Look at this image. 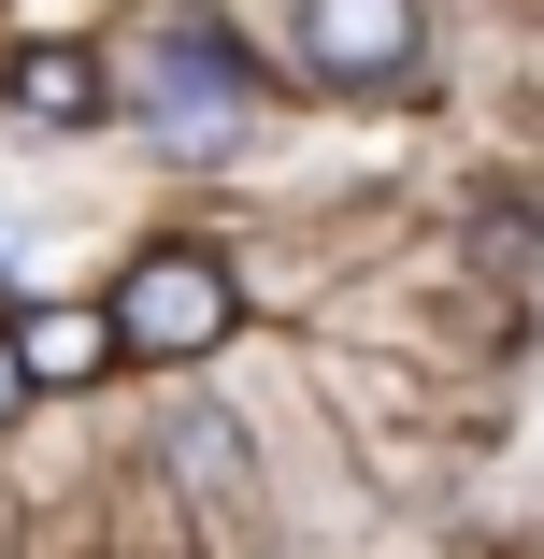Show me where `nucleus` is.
Wrapping results in <instances>:
<instances>
[{
	"mask_svg": "<svg viewBox=\"0 0 544 559\" xmlns=\"http://www.w3.org/2000/svg\"><path fill=\"white\" fill-rule=\"evenodd\" d=\"M116 116H144L158 158H230L244 116H258V58L186 15V0H144V29H130V72H116Z\"/></svg>",
	"mask_w": 544,
	"mask_h": 559,
	"instance_id": "obj_1",
	"label": "nucleus"
},
{
	"mask_svg": "<svg viewBox=\"0 0 544 559\" xmlns=\"http://www.w3.org/2000/svg\"><path fill=\"white\" fill-rule=\"evenodd\" d=\"M301 72L401 100V86H430V15L415 0H301Z\"/></svg>",
	"mask_w": 544,
	"mask_h": 559,
	"instance_id": "obj_3",
	"label": "nucleus"
},
{
	"mask_svg": "<svg viewBox=\"0 0 544 559\" xmlns=\"http://www.w3.org/2000/svg\"><path fill=\"white\" fill-rule=\"evenodd\" d=\"M0 100H15V130H100L116 116V58L100 44H15L0 58Z\"/></svg>",
	"mask_w": 544,
	"mask_h": 559,
	"instance_id": "obj_4",
	"label": "nucleus"
},
{
	"mask_svg": "<svg viewBox=\"0 0 544 559\" xmlns=\"http://www.w3.org/2000/svg\"><path fill=\"white\" fill-rule=\"evenodd\" d=\"M172 474H186L201 502H258V474H244V430H230V416H172Z\"/></svg>",
	"mask_w": 544,
	"mask_h": 559,
	"instance_id": "obj_6",
	"label": "nucleus"
},
{
	"mask_svg": "<svg viewBox=\"0 0 544 559\" xmlns=\"http://www.w3.org/2000/svg\"><path fill=\"white\" fill-rule=\"evenodd\" d=\"M230 316H244L230 259H201V245H144L130 287H116V345H130V359H215V345H230Z\"/></svg>",
	"mask_w": 544,
	"mask_h": 559,
	"instance_id": "obj_2",
	"label": "nucleus"
},
{
	"mask_svg": "<svg viewBox=\"0 0 544 559\" xmlns=\"http://www.w3.org/2000/svg\"><path fill=\"white\" fill-rule=\"evenodd\" d=\"M15 359L29 388H100L130 345H116V301H15Z\"/></svg>",
	"mask_w": 544,
	"mask_h": 559,
	"instance_id": "obj_5",
	"label": "nucleus"
},
{
	"mask_svg": "<svg viewBox=\"0 0 544 559\" xmlns=\"http://www.w3.org/2000/svg\"><path fill=\"white\" fill-rule=\"evenodd\" d=\"M29 402V359H15V316H0V416Z\"/></svg>",
	"mask_w": 544,
	"mask_h": 559,
	"instance_id": "obj_7",
	"label": "nucleus"
}]
</instances>
